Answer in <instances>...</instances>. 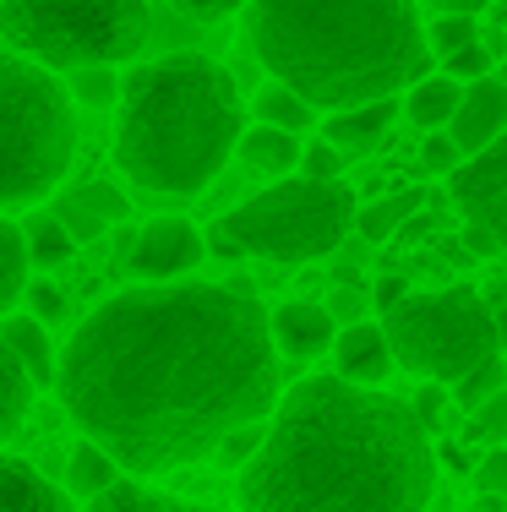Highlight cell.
Returning a JSON list of instances; mask_svg holds the SVG:
<instances>
[{
  "label": "cell",
  "mask_w": 507,
  "mask_h": 512,
  "mask_svg": "<svg viewBox=\"0 0 507 512\" xmlns=\"http://www.w3.org/2000/svg\"><path fill=\"white\" fill-rule=\"evenodd\" d=\"M60 409L131 480L213 458L284 398L268 311L240 284H131L93 306L60 349Z\"/></svg>",
  "instance_id": "cell-1"
},
{
  "label": "cell",
  "mask_w": 507,
  "mask_h": 512,
  "mask_svg": "<svg viewBox=\"0 0 507 512\" xmlns=\"http://www.w3.org/2000/svg\"><path fill=\"white\" fill-rule=\"evenodd\" d=\"M409 398L338 371L300 376L268 414V442L240 469V512H426L437 442Z\"/></svg>",
  "instance_id": "cell-2"
},
{
  "label": "cell",
  "mask_w": 507,
  "mask_h": 512,
  "mask_svg": "<svg viewBox=\"0 0 507 512\" xmlns=\"http://www.w3.org/2000/svg\"><path fill=\"white\" fill-rule=\"evenodd\" d=\"M240 17L262 71L322 115L404 99V88L437 71L415 0H251Z\"/></svg>",
  "instance_id": "cell-3"
},
{
  "label": "cell",
  "mask_w": 507,
  "mask_h": 512,
  "mask_svg": "<svg viewBox=\"0 0 507 512\" xmlns=\"http://www.w3.org/2000/svg\"><path fill=\"white\" fill-rule=\"evenodd\" d=\"M246 137V99L213 55L175 50L126 71L115 104V169L148 197L186 202L219 180Z\"/></svg>",
  "instance_id": "cell-4"
},
{
  "label": "cell",
  "mask_w": 507,
  "mask_h": 512,
  "mask_svg": "<svg viewBox=\"0 0 507 512\" xmlns=\"http://www.w3.org/2000/svg\"><path fill=\"white\" fill-rule=\"evenodd\" d=\"M77 158L71 88L60 71L0 50V213L50 202Z\"/></svg>",
  "instance_id": "cell-5"
},
{
  "label": "cell",
  "mask_w": 507,
  "mask_h": 512,
  "mask_svg": "<svg viewBox=\"0 0 507 512\" xmlns=\"http://www.w3.org/2000/svg\"><path fill=\"white\" fill-rule=\"evenodd\" d=\"M153 33V0H0L6 50L50 71L126 66Z\"/></svg>",
  "instance_id": "cell-6"
},
{
  "label": "cell",
  "mask_w": 507,
  "mask_h": 512,
  "mask_svg": "<svg viewBox=\"0 0 507 512\" xmlns=\"http://www.w3.org/2000/svg\"><path fill=\"white\" fill-rule=\"evenodd\" d=\"M355 213H360V197L344 180L289 175V180L262 186L257 197L235 202L219 224L246 256L295 267V262L333 256L349 235H355Z\"/></svg>",
  "instance_id": "cell-7"
},
{
  "label": "cell",
  "mask_w": 507,
  "mask_h": 512,
  "mask_svg": "<svg viewBox=\"0 0 507 512\" xmlns=\"http://www.w3.org/2000/svg\"><path fill=\"white\" fill-rule=\"evenodd\" d=\"M382 327H388L398 371L420 376V382L458 387L469 371H480V365L502 355L486 289H469V284L409 289L393 311H382Z\"/></svg>",
  "instance_id": "cell-8"
},
{
  "label": "cell",
  "mask_w": 507,
  "mask_h": 512,
  "mask_svg": "<svg viewBox=\"0 0 507 512\" xmlns=\"http://www.w3.org/2000/svg\"><path fill=\"white\" fill-rule=\"evenodd\" d=\"M453 207L464 213V240L480 256H507V137L464 158L448 175Z\"/></svg>",
  "instance_id": "cell-9"
},
{
  "label": "cell",
  "mask_w": 507,
  "mask_h": 512,
  "mask_svg": "<svg viewBox=\"0 0 507 512\" xmlns=\"http://www.w3.org/2000/svg\"><path fill=\"white\" fill-rule=\"evenodd\" d=\"M208 256V240L191 218H148V224L131 235V273L137 284H180L191 278Z\"/></svg>",
  "instance_id": "cell-10"
},
{
  "label": "cell",
  "mask_w": 507,
  "mask_h": 512,
  "mask_svg": "<svg viewBox=\"0 0 507 512\" xmlns=\"http://www.w3.org/2000/svg\"><path fill=\"white\" fill-rule=\"evenodd\" d=\"M333 371L355 387H388V376L398 371V355L388 344V327L382 316H366V322L338 327L333 338Z\"/></svg>",
  "instance_id": "cell-11"
},
{
  "label": "cell",
  "mask_w": 507,
  "mask_h": 512,
  "mask_svg": "<svg viewBox=\"0 0 507 512\" xmlns=\"http://www.w3.org/2000/svg\"><path fill=\"white\" fill-rule=\"evenodd\" d=\"M268 333L284 360H322V355H333L338 322L322 300H284V306L268 311Z\"/></svg>",
  "instance_id": "cell-12"
},
{
  "label": "cell",
  "mask_w": 507,
  "mask_h": 512,
  "mask_svg": "<svg viewBox=\"0 0 507 512\" xmlns=\"http://www.w3.org/2000/svg\"><path fill=\"white\" fill-rule=\"evenodd\" d=\"M448 137L464 148V158L486 153L497 137H507V82H502V77L464 82V104H458Z\"/></svg>",
  "instance_id": "cell-13"
},
{
  "label": "cell",
  "mask_w": 507,
  "mask_h": 512,
  "mask_svg": "<svg viewBox=\"0 0 507 512\" xmlns=\"http://www.w3.org/2000/svg\"><path fill=\"white\" fill-rule=\"evenodd\" d=\"M404 115L398 99H377V104H349V109H333L322 115V137L333 142L344 158H360V153H377L388 142L393 120Z\"/></svg>",
  "instance_id": "cell-14"
},
{
  "label": "cell",
  "mask_w": 507,
  "mask_h": 512,
  "mask_svg": "<svg viewBox=\"0 0 507 512\" xmlns=\"http://www.w3.org/2000/svg\"><path fill=\"white\" fill-rule=\"evenodd\" d=\"M50 213L71 229V240L82 246V240H99L110 224H120V218H126V197H120L115 186H104V180H82V186L60 191Z\"/></svg>",
  "instance_id": "cell-15"
},
{
  "label": "cell",
  "mask_w": 507,
  "mask_h": 512,
  "mask_svg": "<svg viewBox=\"0 0 507 512\" xmlns=\"http://www.w3.org/2000/svg\"><path fill=\"white\" fill-rule=\"evenodd\" d=\"M0 512H77V496L28 458H0Z\"/></svg>",
  "instance_id": "cell-16"
},
{
  "label": "cell",
  "mask_w": 507,
  "mask_h": 512,
  "mask_svg": "<svg viewBox=\"0 0 507 512\" xmlns=\"http://www.w3.org/2000/svg\"><path fill=\"white\" fill-rule=\"evenodd\" d=\"M0 344L17 355V365L28 371L33 387H55L60 382V349L50 344V327L28 311H11L0 316Z\"/></svg>",
  "instance_id": "cell-17"
},
{
  "label": "cell",
  "mask_w": 507,
  "mask_h": 512,
  "mask_svg": "<svg viewBox=\"0 0 507 512\" xmlns=\"http://www.w3.org/2000/svg\"><path fill=\"white\" fill-rule=\"evenodd\" d=\"M235 158L251 169L257 180H289V175H300V158H306V137H295V131H284V126H251L246 137H240V148Z\"/></svg>",
  "instance_id": "cell-18"
},
{
  "label": "cell",
  "mask_w": 507,
  "mask_h": 512,
  "mask_svg": "<svg viewBox=\"0 0 507 512\" xmlns=\"http://www.w3.org/2000/svg\"><path fill=\"white\" fill-rule=\"evenodd\" d=\"M458 104H464V82H453L448 71H426V77H420L415 88H404V99H398L404 120L420 126V137H426V131H448Z\"/></svg>",
  "instance_id": "cell-19"
},
{
  "label": "cell",
  "mask_w": 507,
  "mask_h": 512,
  "mask_svg": "<svg viewBox=\"0 0 507 512\" xmlns=\"http://www.w3.org/2000/svg\"><path fill=\"white\" fill-rule=\"evenodd\" d=\"M126 480V469L115 463L110 447H99L93 436H77L66 453V491L77 496V502H99L104 491H115V485Z\"/></svg>",
  "instance_id": "cell-20"
},
{
  "label": "cell",
  "mask_w": 507,
  "mask_h": 512,
  "mask_svg": "<svg viewBox=\"0 0 507 512\" xmlns=\"http://www.w3.org/2000/svg\"><path fill=\"white\" fill-rule=\"evenodd\" d=\"M88 512H229V507L186 502V496H169L148 480H120L115 491H104L99 502H88Z\"/></svg>",
  "instance_id": "cell-21"
},
{
  "label": "cell",
  "mask_w": 507,
  "mask_h": 512,
  "mask_svg": "<svg viewBox=\"0 0 507 512\" xmlns=\"http://www.w3.org/2000/svg\"><path fill=\"white\" fill-rule=\"evenodd\" d=\"M251 109H257L262 126H284V131H295V137H306L311 126H322V109L311 104L306 93H295L289 82H262Z\"/></svg>",
  "instance_id": "cell-22"
},
{
  "label": "cell",
  "mask_w": 507,
  "mask_h": 512,
  "mask_svg": "<svg viewBox=\"0 0 507 512\" xmlns=\"http://www.w3.org/2000/svg\"><path fill=\"white\" fill-rule=\"evenodd\" d=\"M415 213H420V191H388V197H371V202H360V213H355V235L371 240V246H388Z\"/></svg>",
  "instance_id": "cell-23"
},
{
  "label": "cell",
  "mask_w": 507,
  "mask_h": 512,
  "mask_svg": "<svg viewBox=\"0 0 507 512\" xmlns=\"http://www.w3.org/2000/svg\"><path fill=\"white\" fill-rule=\"evenodd\" d=\"M28 278H33L28 235H22V224H11V218L0 213V316L17 311V300L28 295Z\"/></svg>",
  "instance_id": "cell-24"
},
{
  "label": "cell",
  "mask_w": 507,
  "mask_h": 512,
  "mask_svg": "<svg viewBox=\"0 0 507 512\" xmlns=\"http://www.w3.org/2000/svg\"><path fill=\"white\" fill-rule=\"evenodd\" d=\"M33 393L39 387L28 382V371L17 365V355H11L6 344H0V447L17 436V425L28 420V404H33Z\"/></svg>",
  "instance_id": "cell-25"
},
{
  "label": "cell",
  "mask_w": 507,
  "mask_h": 512,
  "mask_svg": "<svg viewBox=\"0 0 507 512\" xmlns=\"http://www.w3.org/2000/svg\"><path fill=\"white\" fill-rule=\"evenodd\" d=\"M22 235H28V262L39 267V273H55V267H66V262H71V251H77L71 229L60 224L55 213H33Z\"/></svg>",
  "instance_id": "cell-26"
},
{
  "label": "cell",
  "mask_w": 507,
  "mask_h": 512,
  "mask_svg": "<svg viewBox=\"0 0 507 512\" xmlns=\"http://www.w3.org/2000/svg\"><path fill=\"white\" fill-rule=\"evenodd\" d=\"M66 88H71V104H82V109H115L126 77H115V66H82L66 77Z\"/></svg>",
  "instance_id": "cell-27"
},
{
  "label": "cell",
  "mask_w": 507,
  "mask_h": 512,
  "mask_svg": "<svg viewBox=\"0 0 507 512\" xmlns=\"http://www.w3.org/2000/svg\"><path fill=\"white\" fill-rule=\"evenodd\" d=\"M486 39L480 33V17H464V11H437V17L426 22V44H431V60H448L453 50H464V44Z\"/></svg>",
  "instance_id": "cell-28"
},
{
  "label": "cell",
  "mask_w": 507,
  "mask_h": 512,
  "mask_svg": "<svg viewBox=\"0 0 507 512\" xmlns=\"http://www.w3.org/2000/svg\"><path fill=\"white\" fill-rule=\"evenodd\" d=\"M502 387H507V360L497 355L491 365H480V371H469L458 387H448V393H453V404L464 409V414H475L480 404H486V398H497Z\"/></svg>",
  "instance_id": "cell-29"
},
{
  "label": "cell",
  "mask_w": 507,
  "mask_h": 512,
  "mask_svg": "<svg viewBox=\"0 0 507 512\" xmlns=\"http://www.w3.org/2000/svg\"><path fill=\"white\" fill-rule=\"evenodd\" d=\"M437 71H448L453 82H480V77H497V50H491L486 39L464 44V50H453L448 60H437Z\"/></svg>",
  "instance_id": "cell-30"
},
{
  "label": "cell",
  "mask_w": 507,
  "mask_h": 512,
  "mask_svg": "<svg viewBox=\"0 0 507 512\" xmlns=\"http://www.w3.org/2000/svg\"><path fill=\"white\" fill-rule=\"evenodd\" d=\"M262 442H268V420H257V425H240V431H229L224 442H219V453H213V463H224V469H246L251 458L262 453Z\"/></svg>",
  "instance_id": "cell-31"
},
{
  "label": "cell",
  "mask_w": 507,
  "mask_h": 512,
  "mask_svg": "<svg viewBox=\"0 0 507 512\" xmlns=\"http://www.w3.org/2000/svg\"><path fill=\"white\" fill-rule=\"evenodd\" d=\"M464 436H469V442H491V447L507 442V387L469 414V431H464Z\"/></svg>",
  "instance_id": "cell-32"
},
{
  "label": "cell",
  "mask_w": 507,
  "mask_h": 512,
  "mask_svg": "<svg viewBox=\"0 0 507 512\" xmlns=\"http://www.w3.org/2000/svg\"><path fill=\"white\" fill-rule=\"evenodd\" d=\"M458 164H464V148H458L448 131H426L420 137V169L426 175H453Z\"/></svg>",
  "instance_id": "cell-33"
},
{
  "label": "cell",
  "mask_w": 507,
  "mask_h": 512,
  "mask_svg": "<svg viewBox=\"0 0 507 512\" xmlns=\"http://www.w3.org/2000/svg\"><path fill=\"white\" fill-rule=\"evenodd\" d=\"M22 311H28V316H39V322L50 327V322H60V316H66V289L50 284V278H28V295H22Z\"/></svg>",
  "instance_id": "cell-34"
},
{
  "label": "cell",
  "mask_w": 507,
  "mask_h": 512,
  "mask_svg": "<svg viewBox=\"0 0 507 512\" xmlns=\"http://www.w3.org/2000/svg\"><path fill=\"white\" fill-rule=\"evenodd\" d=\"M344 164H349V158L338 153L328 137H317V142H306V158H300V175H311V180H344Z\"/></svg>",
  "instance_id": "cell-35"
},
{
  "label": "cell",
  "mask_w": 507,
  "mask_h": 512,
  "mask_svg": "<svg viewBox=\"0 0 507 512\" xmlns=\"http://www.w3.org/2000/svg\"><path fill=\"white\" fill-rule=\"evenodd\" d=\"M169 11H180V17H191V22H224V17H235V11H246L251 0H164Z\"/></svg>",
  "instance_id": "cell-36"
},
{
  "label": "cell",
  "mask_w": 507,
  "mask_h": 512,
  "mask_svg": "<svg viewBox=\"0 0 507 512\" xmlns=\"http://www.w3.org/2000/svg\"><path fill=\"white\" fill-rule=\"evenodd\" d=\"M480 491H486V496H502V502H507V442L491 447V453L480 458Z\"/></svg>",
  "instance_id": "cell-37"
},
{
  "label": "cell",
  "mask_w": 507,
  "mask_h": 512,
  "mask_svg": "<svg viewBox=\"0 0 507 512\" xmlns=\"http://www.w3.org/2000/svg\"><path fill=\"white\" fill-rule=\"evenodd\" d=\"M404 295H409V284H404L398 273H382L377 284H371V306H377V316H382V311H393Z\"/></svg>",
  "instance_id": "cell-38"
},
{
  "label": "cell",
  "mask_w": 507,
  "mask_h": 512,
  "mask_svg": "<svg viewBox=\"0 0 507 512\" xmlns=\"http://www.w3.org/2000/svg\"><path fill=\"white\" fill-rule=\"evenodd\" d=\"M415 414L431 425V431H442V382L420 387V398H415Z\"/></svg>",
  "instance_id": "cell-39"
},
{
  "label": "cell",
  "mask_w": 507,
  "mask_h": 512,
  "mask_svg": "<svg viewBox=\"0 0 507 512\" xmlns=\"http://www.w3.org/2000/svg\"><path fill=\"white\" fill-rule=\"evenodd\" d=\"M202 240H208V251L219 256V262H246V251L224 235V224H208V229H202Z\"/></svg>",
  "instance_id": "cell-40"
},
{
  "label": "cell",
  "mask_w": 507,
  "mask_h": 512,
  "mask_svg": "<svg viewBox=\"0 0 507 512\" xmlns=\"http://www.w3.org/2000/svg\"><path fill=\"white\" fill-rule=\"evenodd\" d=\"M486 300H491V316H497V344H502V355H507V284L486 289Z\"/></svg>",
  "instance_id": "cell-41"
},
{
  "label": "cell",
  "mask_w": 507,
  "mask_h": 512,
  "mask_svg": "<svg viewBox=\"0 0 507 512\" xmlns=\"http://www.w3.org/2000/svg\"><path fill=\"white\" fill-rule=\"evenodd\" d=\"M491 0H431V11H464V17H480Z\"/></svg>",
  "instance_id": "cell-42"
}]
</instances>
